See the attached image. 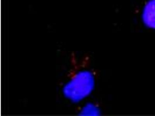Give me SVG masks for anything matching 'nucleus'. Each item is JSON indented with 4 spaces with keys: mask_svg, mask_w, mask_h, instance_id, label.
Returning a JSON list of instances; mask_svg holds the SVG:
<instances>
[{
    "mask_svg": "<svg viewBox=\"0 0 155 116\" xmlns=\"http://www.w3.org/2000/svg\"><path fill=\"white\" fill-rule=\"evenodd\" d=\"M144 23L147 27L155 29V0H150L144 8Z\"/></svg>",
    "mask_w": 155,
    "mask_h": 116,
    "instance_id": "f03ea898",
    "label": "nucleus"
},
{
    "mask_svg": "<svg viewBox=\"0 0 155 116\" xmlns=\"http://www.w3.org/2000/svg\"><path fill=\"white\" fill-rule=\"evenodd\" d=\"M71 65L63 85V92L66 99L77 102L89 94L94 81L90 72L82 69L80 63L74 60Z\"/></svg>",
    "mask_w": 155,
    "mask_h": 116,
    "instance_id": "f257e3e1",
    "label": "nucleus"
}]
</instances>
